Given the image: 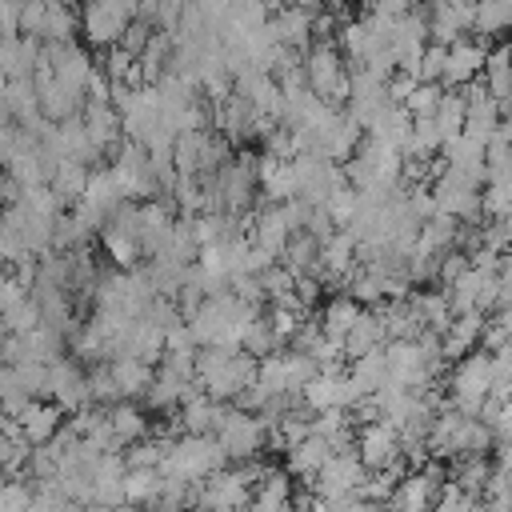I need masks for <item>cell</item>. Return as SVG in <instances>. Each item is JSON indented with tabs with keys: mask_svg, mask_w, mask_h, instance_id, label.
Listing matches in <instances>:
<instances>
[{
	"mask_svg": "<svg viewBox=\"0 0 512 512\" xmlns=\"http://www.w3.org/2000/svg\"><path fill=\"white\" fill-rule=\"evenodd\" d=\"M464 120H468V100H464V92H460V88H444V96H440V104H436V112H432V124H436L440 140H444V144L456 140V136L464 132Z\"/></svg>",
	"mask_w": 512,
	"mask_h": 512,
	"instance_id": "484cf974",
	"label": "cell"
},
{
	"mask_svg": "<svg viewBox=\"0 0 512 512\" xmlns=\"http://www.w3.org/2000/svg\"><path fill=\"white\" fill-rule=\"evenodd\" d=\"M4 104H8V112H12L20 124H28V120L40 116V96H36V84H32V80H8Z\"/></svg>",
	"mask_w": 512,
	"mask_h": 512,
	"instance_id": "d6a6232c",
	"label": "cell"
},
{
	"mask_svg": "<svg viewBox=\"0 0 512 512\" xmlns=\"http://www.w3.org/2000/svg\"><path fill=\"white\" fill-rule=\"evenodd\" d=\"M296 300H300L304 312L316 308V300H320V280H312V276H296Z\"/></svg>",
	"mask_w": 512,
	"mask_h": 512,
	"instance_id": "c3c4849f",
	"label": "cell"
},
{
	"mask_svg": "<svg viewBox=\"0 0 512 512\" xmlns=\"http://www.w3.org/2000/svg\"><path fill=\"white\" fill-rule=\"evenodd\" d=\"M132 20H136V4H132V0L80 8V32H84V40H88L92 48H116Z\"/></svg>",
	"mask_w": 512,
	"mask_h": 512,
	"instance_id": "8992f818",
	"label": "cell"
},
{
	"mask_svg": "<svg viewBox=\"0 0 512 512\" xmlns=\"http://www.w3.org/2000/svg\"><path fill=\"white\" fill-rule=\"evenodd\" d=\"M484 64H488V44H484V36H460L456 44H448L444 88H468V84L484 80Z\"/></svg>",
	"mask_w": 512,
	"mask_h": 512,
	"instance_id": "9c48e42d",
	"label": "cell"
},
{
	"mask_svg": "<svg viewBox=\"0 0 512 512\" xmlns=\"http://www.w3.org/2000/svg\"><path fill=\"white\" fill-rule=\"evenodd\" d=\"M108 428H112V436H116L120 444H136V440H144L148 420H144V412H140L136 404L120 400V404L108 408Z\"/></svg>",
	"mask_w": 512,
	"mask_h": 512,
	"instance_id": "1f68e13d",
	"label": "cell"
},
{
	"mask_svg": "<svg viewBox=\"0 0 512 512\" xmlns=\"http://www.w3.org/2000/svg\"><path fill=\"white\" fill-rule=\"evenodd\" d=\"M256 188L268 196V204H288V200H300V184H296L292 160L256 156Z\"/></svg>",
	"mask_w": 512,
	"mask_h": 512,
	"instance_id": "5bb4252c",
	"label": "cell"
},
{
	"mask_svg": "<svg viewBox=\"0 0 512 512\" xmlns=\"http://www.w3.org/2000/svg\"><path fill=\"white\" fill-rule=\"evenodd\" d=\"M88 168L80 164V160H60L56 164V172H52V180H48V188H52V196L64 204V208H76L80 200H84V192H88Z\"/></svg>",
	"mask_w": 512,
	"mask_h": 512,
	"instance_id": "603a6c76",
	"label": "cell"
},
{
	"mask_svg": "<svg viewBox=\"0 0 512 512\" xmlns=\"http://www.w3.org/2000/svg\"><path fill=\"white\" fill-rule=\"evenodd\" d=\"M60 408L52 404V400H32L24 412H20V432H24V440L32 444V448H44V444H52L56 436H60Z\"/></svg>",
	"mask_w": 512,
	"mask_h": 512,
	"instance_id": "e0dca14e",
	"label": "cell"
},
{
	"mask_svg": "<svg viewBox=\"0 0 512 512\" xmlns=\"http://www.w3.org/2000/svg\"><path fill=\"white\" fill-rule=\"evenodd\" d=\"M244 512H292V480L284 468H268Z\"/></svg>",
	"mask_w": 512,
	"mask_h": 512,
	"instance_id": "d6986e66",
	"label": "cell"
},
{
	"mask_svg": "<svg viewBox=\"0 0 512 512\" xmlns=\"http://www.w3.org/2000/svg\"><path fill=\"white\" fill-rule=\"evenodd\" d=\"M48 376H52V364H36V360H24L16 364V380L20 388L36 400V396H48Z\"/></svg>",
	"mask_w": 512,
	"mask_h": 512,
	"instance_id": "b9f144b4",
	"label": "cell"
},
{
	"mask_svg": "<svg viewBox=\"0 0 512 512\" xmlns=\"http://www.w3.org/2000/svg\"><path fill=\"white\" fill-rule=\"evenodd\" d=\"M412 308L420 312V320H424V332H436V336H444L448 328H452V308H448V296L440 292V288H424V292H412Z\"/></svg>",
	"mask_w": 512,
	"mask_h": 512,
	"instance_id": "83f0119b",
	"label": "cell"
},
{
	"mask_svg": "<svg viewBox=\"0 0 512 512\" xmlns=\"http://www.w3.org/2000/svg\"><path fill=\"white\" fill-rule=\"evenodd\" d=\"M4 88H8V76H4V68H0V96H4Z\"/></svg>",
	"mask_w": 512,
	"mask_h": 512,
	"instance_id": "f5cc1de1",
	"label": "cell"
},
{
	"mask_svg": "<svg viewBox=\"0 0 512 512\" xmlns=\"http://www.w3.org/2000/svg\"><path fill=\"white\" fill-rule=\"evenodd\" d=\"M332 460V444H324L320 436H308L304 444H296V448H288V476H296V480H304L308 488H312V480L320 476V468Z\"/></svg>",
	"mask_w": 512,
	"mask_h": 512,
	"instance_id": "44dd1931",
	"label": "cell"
},
{
	"mask_svg": "<svg viewBox=\"0 0 512 512\" xmlns=\"http://www.w3.org/2000/svg\"><path fill=\"white\" fill-rule=\"evenodd\" d=\"M0 512H32V488L24 480L0 484Z\"/></svg>",
	"mask_w": 512,
	"mask_h": 512,
	"instance_id": "f6af8a7d",
	"label": "cell"
},
{
	"mask_svg": "<svg viewBox=\"0 0 512 512\" xmlns=\"http://www.w3.org/2000/svg\"><path fill=\"white\" fill-rule=\"evenodd\" d=\"M84 132H88V144L104 156L120 136H124V120H120V112L112 108V104H88L84 100Z\"/></svg>",
	"mask_w": 512,
	"mask_h": 512,
	"instance_id": "ac0fdd59",
	"label": "cell"
},
{
	"mask_svg": "<svg viewBox=\"0 0 512 512\" xmlns=\"http://www.w3.org/2000/svg\"><path fill=\"white\" fill-rule=\"evenodd\" d=\"M500 136L512 144V116H504V124H500Z\"/></svg>",
	"mask_w": 512,
	"mask_h": 512,
	"instance_id": "f907efd6",
	"label": "cell"
},
{
	"mask_svg": "<svg viewBox=\"0 0 512 512\" xmlns=\"http://www.w3.org/2000/svg\"><path fill=\"white\" fill-rule=\"evenodd\" d=\"M48 400L60 408V412H80L88 408V372H80L76 360H56L52 364V376H48Z\"/></svg>",
	"mask_w": 512,
	"mask_h": 512,
	"instance_id": "7c38bea8",
	"label": "cell"
},
{
	"mask_svg": "<svg viewBox=\"0 0 512 512\" xmlns=\"http://www.w3.org/2000/svg\"><path fill=\"white\" fill-rule=\"evenodd\" d=\"M368 136L380 140V144H388V148H396V152L404 156V144H408V136H412V116H408V108H404V104H388V108L368 124Z\"/></svg>",
	"mask_w": 512,
	"mask_h": 512,
	"instance_id": "7402d4cb",
	"label": "cell"
},
{
	"mask_svg": "<svg viewBox=\"0 0 512 512\" xmlns=\"http://www.w3.org/2000/svg\"><path fill=\"white\" fill-rule=\"evenodd\" d=\"M480 216H488V224L512 220V184H484V192H480Z\"/></svg>",
	"mask_w": 512,
	"mask_h": 512,
	"instance_id": "ab89813d",
	"label": "cell"
},
{
	"mask_svg": "<svg viewBox=\"0 0 512 512\" xmlns=\"http://www.w3.org/2000/svg\"><path fill=\"white\" fill-rule=\"evenodd\" d=\"M88 400L100 408V404H120V388H116V380H112V372H108V364L104 368H96V372H88Z\"/></svg>",
	"mask_w": 512,
	"mask_h": 512,
	"instance_id": "7bdbcfd3",
	"label": "cell"
},
{
	"mask_svg": "<svg viewBox=\"0 0 512 512\" xmlns=\"http://www.w3.org/2000/svg\"><path fill=\"white\" fill-rule=\"evenodd\" d=\"M220 416H224V404H216L212 396L200 392V396H192V400L184 404L180 428H184V436H216Z\"/></svg>",
	"mask_w": 512,
	"mask_h": 512,
	"instance_id": "4316f807",
	"label": "cell"
},
{
	"mask_svg": "<svg viewBox=\"0 0 512 512\" xmlns=\"http://www.w3.org/2000/svg\"><path fill=\"white\" fill-rule=\"evenodd\" d=\"M440 96H444V88H440V84H416V88H412V96L404 100V108H408V116H412V120H420V116H432V112H436Z\"/></svg>",
	"mask_w": 512,
	"mask_h": 512,
	"instance_id": "ee69618b",
	"label": "cell"
},
{
	"mask_svg": "<svg viewBox=\"0 0 512 512\" xmlns=\"http://www.w3.org/2000/svg\"><path fill=\"white\" fill-rule=\"evenodd\" d=\"M508 28H512V0H484V4H476V28L472 32L488 36V32H508Z\"/></svg>",
	"mask_w": 512,
	"mask_h": 512,
	"instance_id": "d590c367",
	"label": "cell"
},
{
	"mask_svg": "<svg viewBox=\"0 0 512 512\" xmlns=\"http://www.w3.org/2000/svg\"><path fill=\"white\" fill-rule=\"evenodd\" d=\"M304 80H308V92L320 96L332 108L352 100L348 68H344V56H340L336 40H312V48L304 52Z\"/></svg>",
	"mask_w": 512,
	"mask_h": 512,
	"instance_id": "7a4b0ae2",
	"label": "cell"
},
{
	"mask_svg": "<svg viewBox=\"0 0 512 512\" xmlns=\"http://www.w3.org/2000/svg\"><path fill=\"white\" fill-rule=\"evenodd\" d=\"M492 384H496V372H492V356L488 352H468L464 360L452 364V376H448V392H452V408L468 420H480L484 412V400L492 396Z\"/></svg>",
	"mask_w": 512,
	"mask_h": 512,
	"instance_id": "3957f363",
	"label": "cell"
},
{
	"mask_svg": "<svg viewBox=\"0 0 512 512\" xmlns=\"http://www.w3.org/2000/svg\"><path fill=\"white\" fill-rule=\"evenodd\" d=\"M108 372H112V380H116V388H120V400L148 396V388H152V380H156V368L144 364V360H136V356H116V360H108Z\"/></svg>",
	"mask_w": 512,
	"mask_h": 512,
	"instance_id": "ffe728a7",
	"label": "cell"
},
{
	"mask_svg": "<svg viewBox=\"0 0 512 512\" xmlns=\"http://www.w3.org/2000/svg\"><path fill=\"white\" fill-rule=\"evenodd\" d=\"M496 460H500V472H508V476H512V440H504V444H500V456H496Z\"/></svg>",
	"mask_w": 512,
	"mask_h": 512,
	"instance_id": "681fc988",
	"label": "cell"
},
{
	"mask_svg": "<svg viewBox=\"0 0 512 512\" xmlns=\"http://www.w3.org/2000/svg\"><path fill=\"white\" fill-rule=\"evenodd\" d=\"M84 208H92L104 224L116 216V208L124 204V196H120V188H116V180H112V172L108 168H96L92 176H88V192H84V200H80Z\"/></svg>",
	"mask_w": 512,
	"mask_h": 512,
	"instance_id": "cb8c5ba5",
	"label": "cell"
},
{
	"mask_svg": "<svg viewBox=\"0 0 512 512\" xmlns=\"http://www.w3.org/2000/svg\"><path fill=\"white\" fill-rule=\"evenodd\" d=\"M476 28V4H464V0H440L428 8V32H432V44H456L460 36H468Z\"/></svg>",
	"mask_w": 512,
	"mask_h": 512,
	"instance_id": "8fae6325",
	"label": "cell"
},
{
	"mask_svg": "<svg viewBox=\"0 0 512 512\" xmlns=\"http://www.w3.org/2000/svg\"><path fill=\"white\" fill-rule=\"evenodd\" d=\"M368 480L364 464L356 460V452H332V460L320 468V476L312 480V492L316 500L324 504H340V500H352L360 492V484Z\"/></svg>",
	"mask_w": 512,
	"mask_h": 512,
	"instance_id": "52a82bcc",
	"label": "cell"
},
{
	"mask_svg": "<svg viewBox=\"0 0 512 512\" xmlns=\"http://www.w3.org/2000/svg\"><path fill=\"white\" fill-rule=\"evenodd\" d=\"M256 368H260V360H252L240 348H200L196 352V384L216 404L220 400H236L244 388H252L256 384Z\"/></svg>",
	"mask_w": 512,
	"mask_h": 512,
	"instance_id": "6da1fadb",
	"label": "cell"
},
{
	"mask_svg": "<svg viewBox=\"0 0 512 512\" xmlns=\"http://www.w3.org/2000/svg\"><path fill=\"white\" fill-rule=\"evenodd\" d=\"M400 456H404V440L388 420L356 428V460L364 464V472H384L400 464Z\"/></svg>",
	"mask_w": 512,
	"mask_h": 512,
	"instance_id": "ba28073f",
	"label": "cell"
},
{
	"mask_svg": "<svg viewBox=\"0 0 512 512\" xmlns=\"http://www.w3.org/2000/svg\"><path fill=\"white\" fill-rule=\"evenodd\" d=\"M472 268V260H468V252H448V256H440V268H436V280H440V288H452L464 272Z\"/></svg>",
	"mask_w": 512,
	"mask_h": 512,
	"instance_id": "bcb514c9",
	"label": "cell"
},
{
	"mask_svg": "<svg viewBox=\"0 0 512 512\" xmlns=\"http://www.w3.org/2000/svg\"><path fill=\"white\" fill-rule=\"evenodd\" d=\"M360 208H364V200H360V192H356L352 184H344V188L324 204V212H328V220H332L336 228H348V224L360 216Z\"/></svg>",
	"mask_w": 512,
	"mask_h": 512,
	"instance_id": "74e56055",
	"label": "cell"
},
{
	"mask_svg": "<svg viewBox=\"0 0 512 512\" xmlns=\"http://www.w3.org/2000/svg\"><path fill=\"white\" fill-rule=\"evenodd\" d=\"M380 348H388L384 316H380V308H364L360 320H356V328H352L348 340H344V360L352 364V360H360V356H368V352H380Z\"/></svg>",
	"mask_w": 512,
	"mask_h": 512,
	"instance_id": "9a60e30c",
	"label": "cell"
},
{
	"mask_svg": "<svg viewBox=\"0 0 512 512\" xmlns=\"http://www.w3.org/2000/svg\"><path fill=\"white\" fill-rule=\"evenodd\" d=\"M224 464H228V456H224V448H220L216 436H180L172 444V452H168V460H164L160 472L172 476V480L200 484V480L224 472Z\"/></svg>",
	"mask_w": 512,
	"mask_h": 512,
	"instance_id": "277c9868",
	"label": "cell"
},
{
	"mask_svg": "<svg viewBox=\"0 0 512 512\" xmlns=\"http://www.w3.org/2000/svg\"><path fill=\"white\" fill-rule=\"evenodd\" d=\"M264 432H268L264 420L260 416H248L240 408H224V416L216 424V440H220V448H224V456L232 464H252L256 452H260V444H264Z\"/></svg>",
	"mask_w": 512,
	"mask_h": 512,
	"instance_id": "5b68a950",
	"label": "cell"
},
{
	"mask_svg": "<svg viewBox=\"0 0 512 512\" xmlns=\"http://www.w3.org/2000/svg\"><path fill=\"white\" fill-rule=\"evenodd\" d=\"M316 16L320 8H308V4H292V8H272V32L280 40V48H312V36H316Z\"/></svg>",
	"mask_w": 512,
	"mask_h": 512,
	"instance_id": "4fadbf2b",
	"label": "cell"
},
{
	"mask_svg": "<svg viewBox=\"0 0 512 512\" xmlns=\"http://www.w3.org/2000/svg\"><path fill=\"white\" fill-rule=\"evenodd\" d=\"M500 112H504V116H512V92H508V100L500 104Z\"/></svg>",
	"mask_w": 512,
	"mask_h": 512,
	"instance_id": "816d5d0a",
	"label": "cell"
},
{
	"mask_svg": "<svg viewBox=\"0 0 512 512\" xmlns=\"http://www.w3.org/2000/svg\"><path fill=\"white\" fill-rule=\"evenodd\" d=\"M280 348V340H276V332H272V324L264 320V316H256L252 324H248V332H244V340H240V352H248L252 360H264V356H272Z\"/></svg>",
	"mask_w": 512,
	"mask_h": 512,
	"instance_id": "e575fe53",
	"label": "cell"
},
{
	"mask_svg": "<svg viewBox=\"0 0 512 512\" xmlns=\"http://www.w3.org/2000/svg\"><path fill=\"white\" fill-rule=\"evenodd\" d=\"M460 92H464V100H468L464 136H472V140H480V144H492V140L500 136V124H504L500 104L484 92V80H476V84H468V88H460Z\"/></svg>",
	"mask_w": 512,
	"mask_h": 512,
	"instance_id": "30bf717a",
	"label": "cell"
},
{
	"mask_svg": "<svg viewBox=\"0 0 512 512\" xmlns=\"http://www.w3.org/2000/svg\"><path fill=\"white\" fill-rule=\"evenodd\" d=\"M160 488H164V472L160 468H128L124 476V504H156L160 500Z\"/></svg>",
	"mask_w": 512,
	"mask_h": 512,
	"instance_id": "f546056e",
	"label": "cell"
},
{
	"mask_svg": "<svg viewBox=\"0 0 512 512\" xmlns=\"http://www.w3.org/2000/svg\"><path fill=\"white\" fill-rule=\"evenodd\" d=\"M360 312H364V308H360L352 296H332V300L324 304V312H320V332H324L328 340L344 344V340H348V332L356 328Z\"/></svg>",
	"mask_w": 512,
	"mask_h": 512,
	"instance_id": "d4e9b609",
	"label": "cell"
},
{
	"mask_svg": "<svg viewBox=\"0 0 512 512\" xmlns=\"http://www.w3.org/2000/svg\"><path fill=\"white\" fill-rule=\"evenodd\" d=\"M172 444H176L172 436L136 440V444H128V448H124V460H128V468H164V460H168Z\"/></svg>",
	"mask_w": 512,
	"mask_h": 512,
	"instance_id": "836d02e7",
	"label": "cell"
},
{
	"mask_svg": "<svg viewBox=\"0 0 512 512\" xmlns=\"http://www.w3.org/2000/svg\"><path fill=\"white\" fill-rule=\"evenodd\" d=\"M484 92H488L496 104L508 100V92H512V48H508V44H500L496 52H488V64H484Z\"/></svg>",
	"mask_w": 512,
	"mask_h": 512,
	"instance_id": "4dcf8cb0",
	"label": "cell"
},
{
	"mask_svg": "<svg viewBox=\"0 0 512 512\" xmlns=\"http://www.w3.org/2000/svg\"><path fill=\"white\" fill-rule=\"evenodd\" d=\"M28 296H32V292L16 280V272H4V268H0V316H4V312H12L16 304H24Z\"/></svg>",
	"mask_w": 512,
	"mask_h": 512,
	"instance_id": "7dc6e473",
	"label": "cell"
},
{
	"mask_svg": "<svg viewBox=\"0 0 512 512\" xmlns=\"http://www.w3.org/2000/svg\"><path fill=\"white\" fill-rule=\"evenodd\" d=\"M492 472H496V468H492L484 456H464V460L452 464V484H456L464 496L480 500L484 488H488V480H492Z\"/></svg>",
	"mask_w": 512,
	"mask_h": 512,
	"instance_id": "f1b7e54d",
	"label": "cell"
},
{
	"mask_svg": "<svg viewBox=\"0 0 512 512\" xmlns=\"http://www.w3.org/2000/svg\"><path fill=\"white\" fill-rule=\"evenodd\" d=\"M0 320H4V328H8V336H28V332H36V328L44 324V312H40V304H36V296H28L24 304H16L12 312H4Z\"/></svg>",
	"mask_w": 512,
	"mask_h": 512,
	"instance_id": "f35d334b",
	"label": "cell"
},
{
	"mask_svg": "<svg viewBox=\"0 0 512 512\" xmlns=\"http://www.w3.org/2000/svg\"><path fill=\"white\" fill-rule=\"evenodd\" d=\"M508 48H512V44H508Z\"/></svg>",
	"mask_w": 512,
	"mask_h": 512,
	"instance_id": "db71d44e",
	"label": "cell"
},
{
	"mask_svg": "<svg viewBox=\"0 0 512 512\" xmlns=\"http://www.w3.org/2000/svg\"><path fill=\"white\" fill-rule=\"evenodd\" d=\"M80 24V12L76 8H64V4H48V24H44V40L48 44H72V32Z\"/></svg>",
	"mask_w": 512,
	"mask_h": 512,
	"instance_id": "8d00e7d4",
	"label": "cell"
},
{
	"mask_svg": "<svg viewBox=\"0 0 512 512\" xmlns=\"http://www.w3.org/2000/svg\"><path fill=\"white\" fill-rule=\"evenodd\" d=\"M484 312H468V316H456L452 320V328L440 336V356L444 360H464L468 352H476L480 348V336H484Z\"/></svg>",
	"mask_w": 512,
	"mask_h": 512,
	"instance_id": "2e32d148",
	"label": "cell"
},
{
	"mask_svg": "<svg viewBox=\"0 0 512 512\" xmlns=\"http://www.w3.org/2000/svg\"><path fill=\"white\" fill-rule=\"evenodd\" d=\"M16 204H24L32 216H40V220H60V200L52 196V188L48 184H40V188H20V200Z\"/></svg>",
	"mask_w": 512,
	"mask_h": 512,
	"instance_id": "60d3db41",
	"label": "cell"
}]
</instances>
